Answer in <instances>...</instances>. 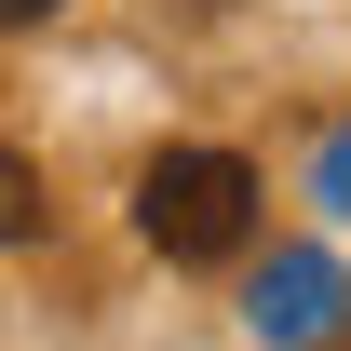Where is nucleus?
Wrapping results in <instances>:
<instances>
[{
	"label": "nucleus",
	"mask_w": 351,
	"mask_h": 351,
	"mask_svg": "<svg viewBox=\"0 0 351 351\" xmlns=\"http://www.w3.org/2000/svg\"><path fill=\"white\" fill-rule=\"evenodd\" d=\"M135 230H149L176 270L243 257V243H257V162H243V149H162V162L135 176Z\"/></svg>",
	"instance_id": "f257e3e1"
},
{
	"label": "nucleus",
	"mask_w": 351,
	"mask_h": 351,
	"mask_svg": "<svg viewBox=\"0 0 351 351\" xmlns=\"http://www.w3.org/2000/svg\"><path fill=\"white\" fill-rule=\"evenodd\" d=\"M324 311H338V270H324V257H284L257 284V338H324Z\"/></svg>",
	"instance_id": "f03ea898"
},
{
	"label": "nucleus",
	"mask_w": 351,
	"mask_h": 351,
	"mask_svg": "<svg viewBox=\"0 0 351 351\" xmlns=\"http://www.w3.org/2000/svg\"><path fill=\"white\" fill-rule=\"evenodd\" d=\"M41 230V176H27V149H0V243H27Z\"/></svg>",
	"instance_id": "7ed1b4c3"
},
{
	"label": "nucleus",
	"mask_w": 351,
	"mask_h": 351,
	"mask_svg": "<svg viewBox=\"0 0 351 351\" xmlns=\"http://www.w3.org/2000/svg\"><path fill=\"white\" fill-rule=\"evenodd\" d=\"M324 189H338V203H351V135H338V149H324Z\"/></svg>",
	"instance_id": "20e7f679"
},
{
	"label": "nucleus",
	"mask_w": 351,
	"mask_h": 351,
	"mask_svg": "<svg viewBox=\"0 0 351 351\" xmlns=\"http://www.w3.org/2000/svg\"><path fill=\"white\" fill-rule=\"evenodd\" d=\"M41 14H54V0H0V27H41Z\"/></svg>",
	"instance_id": "39448f33"
},
{
	"label": "nucleus",
	"mask_w": 351,
	"mask_h": 351,
	"mask_svg": "<svg viewBox=\"0 0 351 351\" xmlns=\"http://www.w3.org/2000/svg\"><path fill=\"white\" fill-rule=\"evenodd\" d=\"M338 351H351V338H338Z\"/></svg>",
	"instance_id": "423d86ee"
}]
</instances>
